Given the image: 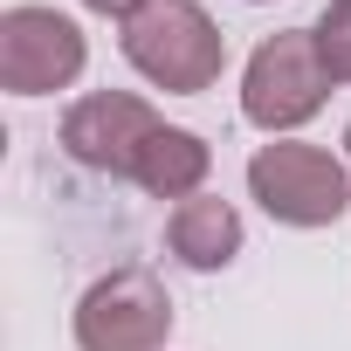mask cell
<instances>
[{"mask_svg": "<svg viewBox=\"0 0 351 351\" xmlns=\"http://www.w3.org/2000/svg\"><path fill=\"white\" fill-rule=\"evenodd\" d=\"M324 97H330V69L317 56V28L269 35L241 69V117L255 131H296L324 110Z\"/></svg>", "mask_w": 351, "mask_h": 351, "instance_id": "3957f363", "label": "cell"}, {"mask_svg": "<svg viewBox=\"0 0 351 351\" xmlns=\"http://www.w3.org/2000/svg\"><path fill=\"white\" fill-rule=\"evenodd\" d=\"M83 8H97V14H117V21H131V14H145L152 0H83Z\"/></svg>", "mask_w": 351, "mask_h": 351, "instance_id": "30bf717a", "label": "cell"}, {"mask_svg": "<svg viewBox=\"0 0 351 351\" xmlns=\"http://www.w3.org/2000/svg\"><path fill=\"white\" fill-rule=\"evenodd\" d=\"M207 165H214V152H207V138H200V131L158 124V131H152V145H145V152H138V165H131V180H138L152 200H193V193L207 186Z\"/></svg>", "mask_w": 351, "mask_h": 351, "instance_id": "ba28073f", "label": "cell"}, {"mask_svg": "<svg viewBox=\"0 0 351 351\" xmlns=\"http://www.w3.org/2000/svg\"><path fill=\"white\" fill-rule=\"evenodd\" d=\"M317 56L330 69V83H351V0H330L317 21Z\"/></svg>", "mask_w": 351, "mask_h": 351, "instance_id": "9c48e42d", "label": "cell"}, {"mask_svg": "<svg viewBox=\"0 0 351 351\" xmlns=\"http://www.w3.org/2000/svg\"><path fill=\"white\" fill-rule=\"evenodd\" d=\"M165 248L180 255L186 269L214 276V269H228V262L241 255V214H234L228 200H214V193H193V200L172 207V221H165Z\"/></svg>", "mask_w": 351, "mask_h": 351, "instance_id": "52a82bcc", "label": "cell"}, {"mask_svg": "<svg viewBox=\"0 0 351 351\" xmlns=\"http://www.w3.org/2000/svg\"><path fill=\"white\" fill-rule=\"evenodd\" d=\"M152 131H158V117H152L145 97H131V90H97V97L69 104V117H62V152H69L76 165H90V172L131 180V165H138V152L152 145Z\"/></svg>", "mask_w": 351, "mask_h": 351, "instance_id": "8992f818", "label": "cell"}, {"mask_svg": "<svg viewBox=\"0 0 351 351\" xmlns=\"http://www.w3.org/2000/svg\"><path fill=\"white\" fill-rule=\"evenodd\" d=\"M90 62V42L56 8H8L0 14V90L8 97H49L69 90Z\"/></svg>", "mask_w": 351, "mask_h": 351, "instance_id": "5b68a950", "label": "cell"}, {"mask_svg": "<svg viewBox=\"0 0 351 351\" xmlns=\"http://www.w3.org/2000/svg\"><path fill=\"white\" fill-rule=\"evenodd\" d=\"M124 62L172 97H200L228 69V35L207 21L200 0H152L124 21Z\"/></svg>", "mask_w": 351, "mask_h": 351, "instance_id": "6da1fadb", "label": "cell"}, {"mask_svg": "<svg viewBox=\"0 0 351 351\" xmlns=\"http://www.w3.org/2000/svg\"><path fill=\"white\" fill-rule=\"evenodd\" d=\"M344 158H351V131H344Z\"/></svg>", "mask_w": 351, "mask_h": 351, "instance_id": "8fae6325", "label": "cell"}, {"mask_svg": "<svg viewBox=\"0 0 351 351\" xmlns=\"http://www.w3.org/2000/svg\"><path fill=\"white\" fill-rule=\"evenodd\" d=\"M172 296L152 269H110L76 303V351H165Z\"/></svg>", "mask_w": 351, "mask_h": 351, "instance_id": "277c9868", "label": "cell"}, {"mask_svg": "<svg viewBox=\"0 0 351 351\" xmlns=\"http://www.w3.org/2000/svg\"><path fill=\"white\" fill-rule=\"evenodd\" d=\"M248 193L282 228H330L351 207V165H337L324 145L276 138L248 158Z\"/></svg>", "mask_w": 351, "mask_h": 351, "instance_id": "7a4b0ae2", "label": "cell"}]
</instances>
